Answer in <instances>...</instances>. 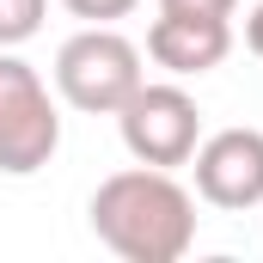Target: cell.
<instances>
[{"instance_id":"1","label":"cell","mask_w":263,"mask_h":263,"mask_svg":"<svg viewBox=\"0 0 263 263\" xmlns=\"http://www.w3.org/2000/svg\"><path fill=\"white\" fill-rule=\"evenodd\" d=\"M92 233L123 263H178L196 245V196L159 165L110 172L92 190Z\"/></svg>"},{"instance_id":"2","label":"cell","mask_w":263,"mask_h":263,"mask_svg":"<svg viewBox=\"0 0 263 263\" xmlns=\"http://www.w3.org/2000/svg\"><path fill=\"white\" fill-rule=\"evenodd\" d=\"M141 80V49L117 25H86L55 49V92L86 117H117Z\"/></svg>"},{"instance_id":"3","label":"cell","mask_w":263,"mask_h":263,"mask_svg":"<svg viewBox=\"0 0 263 263\" xmlns=\"http://www.w3.org/2000/svg\"><path fill=\"white\" fill-rule=\"evenodd\" d=\"M55 147H62V117L43 73L12 49H0V172L31 178L55 159Z\"/></svg>"},{"instance_id":"4","label":"cell","mask_w":263,"mask_h":263,"mask_svg":"<svg viewBox=\"0 0 263 263\" xmlns=\"http://www.w3.org/2000/svg\"><path fill=\"white\" fill-rule=\"evenodd\" d=\"M117 129H123V147L135 153V165L178 172V165H190L202 141V110L178 80H141L129 104L117 110Z\"/></svg>"},{"instance_id":"5","label":"cell","mask_w":263,"mask_h":263,"mask_svg":"<svg viewBox=\"0 0 263 263\" xmlns=\"http://www.w3.org/2000/svg\"><path fill=\"white\" fill-rule=\"evenodd\" d=\"M190 172H196V196L208 208H233V214L257 208L263 202V129L233 123V129L202 135L196 153H190Z\"/></svg>"},{"instance_id":"6","label":"cell","mask_w":263,"mask_h":263,"mask_svg":"<svg viewBox=\"0 0 263 263\" xmlns=\"http://www.w3.org/2000/svg\"><path fill=\"white\" fill-rule=\"evenodd\" d=\"M147 55L172 80L208 73V67H220L233 55V25L227 18H190V12H159L147 25Z\"/></svg>"},{"instance_id":"7","label":"cell","mask_w":263,"mask_h":263,"mask_svg":"<svg viewBox=\"0 0 263 263\" xmlns=\"http://www.w3.org/2000/svg\"><path fill=\"white\" fill-rule=\"evenodd\" d=\"M43 12L49 0H0V49H18L43 31Z\"/></svg>"},{"instance_id":"8","label":"cell","mask_w":263,"mask_h":263,"mask_svg":"<svg viewBox=\"0 0 263 263\" xmlns=\"http://www.w3.org/2000/svg\"><path fill=\"white\" fill-rule=\"evenodd\" d=\"M73 18H86V25H117V18H129L141 0H62Z\"/></svg>"},{"instance_id":"9","label":"cell","mask_w":263,"mask_h":263,"mask_svg":"<svg viewBox=\"0 0 263 263\" xmlns=\"http://www.w3.org/2000/svg\"><path fill=\"white\" fill-rule=\"evenodd\" d=\"M239 0H159V12H190V18H233Z\"/></svg>"},{"instance_id":"10","label":"cell","mask_w":263,"mask_h":263,"mask_svg":"<svg viewBox=\"0 0 263 263\" xmlns=\"http://www.w3.org/2000/svg\"><path fill=\"white\" fill-rule=\"evenodd\" d=\"M245 49H251V55L263 62V0L251 6V12H245Z\"/></svg>"}]
</instances>
